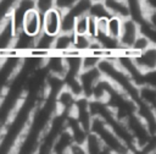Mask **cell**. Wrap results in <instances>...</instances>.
<instances>
[{"mask_svg":"<svg viewBox=\"0 0 156 154\" xmlns=\"http://www.w3.org/2000/svg\"><path fill=\"white\" fill-rule=\"evenodd\" d=\"M84 148L87 150V153L89 154H102V153H107L102 142L100 141V138L98 137V134H95L94 132L89 131L85 139H84Z\"/></svg>","mask_w":156,"mask_h":154,"instance_id":"ac0fdd59","label":"cell"},{"mask_svg":"<svg viewBox=\"0 0 156 154\" xmlns=\"http://www.w3.org/2000/svg\"><path fill=\"white\" fill-rule=\"evenodd\" d=\"M74 21H76V17H73L67 10L62 11V16H61V32L73 33Z\"/></svg>","mask_w":156,"mask_h":154,"instance_id":"484cf974","label":"cell"},{"mask_svg":"<svg viewBox=\"0 0 156 154\" xmlns=\"http://www.w3.org/2000/svg\"><path fill=\"white\" fill-rule=\"evenodd\" d=\"M72 143H73V138H72L69 131L67 128H65L55 138V141L52 143V147H51V153H55V154L68 153V149H69Z\"/></svg>","mask_w":156,"mask_h":154,"instance_id":"9a60e30c","label":"cell"},{"mask_svg":"<svg viewBox=\"0 0 156 154\" xmlns=\"http://www.w3.org/2000/svg\"><path fill=\"white\" fill-rule=\"evenodd\" d=\"M72 44H73V33L60 32L54 38L52 51L63 55V54H66L67 51H69L72 49Z\"/></svg>","mask_w":156,"mask_h":154,"instance_id":"2e32d148","label":"cell"},{"mask_svg":"<svg viewBox=\"0 0 156 154\" xmlns=\"http://www.w3.org/2000/svg\"><path fill=\"white\" fill-rule=\"evenodd\" d=\"M141 84H147L154 88H156V68L151 71L143 72V78H141Z\"/></svg>","mask_w":156,"mask_h":154,"instance_id":"83f0119b","label":"cell"},{"mask_svg":"<svg viewBox=\"0 0 156 154\" xmlns=\"http://www.w3.org/2000/svg\"><path fill=\"white\" fill-rule=\"evenodd\" d=\"M16 33L17 31L9 13L0 23V56L1 57H4V54L13 46Z\"/></svg>","mask_w":156,"mask_h":154,"instance_id":"52a82bcc","label":"cell"},{"mask_svg":"<svg viewBox=\"0 0 156 154\" xmlns=\"http://www.w3.org/2000/svg\"><path fill=\"white\" fill-rule=\"evenodd\" d=\"M91 5V0H78L77 2H74L69 9H67V11L73 16V17H79L83 15H88L89 7Z\"/></svg>","mask_w":156,"mask_h":154,"instance_id":"603a6c76","label":"cell"},{"mask_svg":"<svg viewBox=\"0 0 156 154\" xmlns=\"http://www.w3.org/2000/svg\"><path fill=\"white\" fill-rule=\"evenodd\" d=\"M152 43H151V40L145 35V34H143V33H139V35L135 38V40L133 42V44H132V46H130V49L128 50L132 55H134V54H136V53H140V51H143V50H145L149 45H151Z\"/></svg>","mask_w":156,"mask_h":154,"instance_id":"cb8c5ba5","label":"cell"},{"mask_svg":"<svg viewBox=\"0 0 156 154\" xmlns=\"http://www.w3.org/2000/svg\"><path fill=\"white\" fill-rule=\"evenodd\" d=\"M101 73L99 71L98 67L94 68H88V70H82L80 73L78 75V79L82 87V95L87 97V98H91V93H93V88L95 86V83L101 78Z\"/></svg>","mask_w":156,"mask_h":154,"instance_id":"30bf717a","label":"cell"},{"mask_svg":"<svg viewBox=\"0 0 156 154\" xmlns=\"http://www.w3.org/2000/svg\"><path fill=\"white\" fill-rule=\"evenodd\" d=\"M98 68L101 76L108 79L117 89L127 94L135 103L139 100V87L115 62L113 57H102L98 65Z\"/></svg>","mask_w":156,"mask_h":154,"instance_id":"6da1fadb","label":"cell"},{"mask_svg":"<svg viewBox=\"0 0 156 154\" xmlns=\"http://www.w3.org/2000/svg\"><path fill=\"white\" fill-rule=\"evenodd\" d=\"M90 131L98 134L100 141L102 142L106 152L108 154H123V153H129L127 147L121 142V139L113 133V131L108 127V125L99 116H93L91 125H90Z\"/></svg>","mask_w":156,"mask_h":154,"instance_id":"7a4b0ae2","label":"cell"},{"mask_svg":"<svg viewBox=\"0 0 156 154\" xmlns=\"http://www.w3.org/2000/svg\"><path fill=\"white\" fill-rule=\"evenodd\" d=\"M44 67L48 73L56 75L63 77L66 73V64H65V56L62 54L51 51L44 61Z\"/></svg>","mask_w":156,"mask_h":154,"instance_id":"8fae6325","label":"cell"},{"mask_svg":"<svg viewBox=\"0 0 156 154\" xmlns=\"http://www.w3.org/2000/svg\"><path fill=\"white\" fill-rule=\"evenodd\" d=\"M133 60L136 67L141 72L151 71L156 68V45L151 44L145 50L133 55Z\"/></svg>","mask_w":156,"mask_h":154,"instance_id":"9c48e42d","label":"cell"},{"mask_svg":"<svg viewBox=\"0 0 156 154\" xmlns=\"http://www.w3.org/2000/svg\"><path fill=\"white\" fill-rule=\"evenodd\" d=\"M68 153L69 154H87V150L84 148V144L83 143H77V142H73L68 149Z\"/></svg>","mask_w":156,"mask_h":154,"instance_id":"4dcf8cb0","label":"cell"},{"mask_svg":"<svg viewBox=\"0 0 156 154\" xmlns=\"http://www.w3.org/2000/svg\"><path fill=\"white\" fill-rule=\"evenodd\" d=\"M78 0H55V7L60 9L61 11H65V10L69 9Z\"/></svg>","mask_w":156,"mask_h":154,"instance_id":"1f68e13d","label":"cell"},{"mask_svg":"<svg viewBox=\"0 0 156 154\" xmlns=\"http://www.w3.org/2000/svg\"><path fill=\"white\" fill-rule=\"evenodd\" d=\"M20 31L30 37H37L43 31V12H40L37 7L28 10L22 18Z\"/></svg>","mask_w":156,"mask_h":154,"instance_id":"5b68a950","label":"cell"},{"mask_svg":"<svg viewBox=\"0 0 156 154\" xmlns=\"http://www.w3.org/2000/svg\"><path fill=\"white\" fill-rule=\"evenodd\" d=\"M105 7L112 16H118L121 18L129 17V7L127 1L123 0H102Z\"/></svg>","mask_w":156,"mask_h":154,"instance_id":"e0dca14e","label":"cell"},{"mask_svg":"<svg viewBox=\"0 0 156 154\" xmlns=\"http://www.w3.org/2000/svg\"><path fill=\"white\" fill-rule=\"evenodd\" d=\"M123 121L133 137V141L136 147V152H141V149L145 147V144L147 143V141L151 137V133L149 132L145 122L136 114L129 115Z\"/></svg>","mask_w":156,"mask_h":154,"instance_id":"3957f363","label":"cell"},{"mask_svg":"<svg viewBox=\"0 0 156 154\" xmlns=\"http://www.w3.org/2000/svg\"><path fill=\"white\" fill-rule=\"evenodd\" d=\"M123 1H126V0H123Z\"/></svg>","mask_w":156,"mask_h":154,"instance_id":"836d02e7","label":"cell"},{"mask_svg":"<svg viewBox=\"0 0 156 154\" xmlns=\"http://www.w3.org/2000/svg\"><path fill=\"white\" fill-rule=\"evenodd\" d=\"M102 57L93 54V53H84L82 54V70H88V68H94L98 67L100 60Z\"/></svg>","mask_w":156,"mask_h":154,"instance_id":"d4e9b609","label":"cell"},{"mask_svg":"<svg viewBox=\"0 0 156 154\" xmlns=\"http://www.w3.org/2000/svg\"><path fill=\"white\" fill-rule=\"evenodd\" d=\"M91 1H102V0H91Z\"/></svg>","mask_w":156,"mask_h":154,"instance_id":"d6a6232c","label":"cell"},{"mask_svg":"<svg viewBox=\"0 0 156 154\" xmlns=\"http://www.w3.org/2000/svg\"><path fill=\"white\" fill-rule=\"evenodd\" d=\"M54 6H55V0H35V7L40 12H44Z\"/></svg>","mask_w":156,"mask_h":154,"instance_id":"f546056e","label":"cell"},{"mask_svg":"<svg viewBox=\"0 0 156 154\" xmlns=\"http://www.w3.org/2000/svg\"><path fill=\"white\" fill-rule=\"evenodd\" d=\"M33 7H35V0H17L16 4L13 5V7L11 9L10 17H11L12 23L17 32L21 28V23H22V18H23L24 13Z\"/></svg>","mask_w":156,"mask_h":154,"instance_id":"4fadbf2b","label":"cell"},{"mask_svg":"<svg viewBox=\"0 0 156 154\" xmlns=\"http://www.w3.org/2000/svg\"><path fill=\"white\" fill-rule=\"evenodd\" d=\"M54 38H55V35H50L41 31L34 39V48L46 50V51H52Z\"/></svg>","mask_w":156,"mask_h":154,"instance_id":"ffe728a7","label":"cell"},{"mask_svg":"<svg viewBox=\"0 0 156 154\" xmlns=\"http://www.w3.org/2000/svg\"><path fill=\"white\" fill-rule=\"evenodd\" d=\"M87 34L90 38H95L98 34V21L94 17L88 16V23H87Z\"/></svg>","mask_w":156,"mask_h":154,"instance_id":"f1b7e54d","label":"cell"},{"mask_svg":"<svg viewBox=\"0 0 156 154\" xmlns=\"http://www.w3.org/2000/svg\"><path fill=\"white\" fill-rule=\"evenodd\" d=\"M93 38H90L88 34H74L73 33V44L72 49L79 54H84L89 51L90 44Z\"/></svg>","mask_w":156,"mask_h":154,"instance_id":"d6986e66","label":"cell"},{"mask_svg":"<svg viewBox=\"0 0 156 154\" xmlns=\"http://www.w3.org/2000/svg\"><path fill=\"white\" fill-rule=\"evenodd\" d=\"M63 56H65V64H66V73L78 76L82 71V54L71 49L69 51L63 54Z\"/></svg>","mask_w":156,"mask_h":154,"instance_id":"5bb4252c","label":"cell"},{"mask_svg":"<svg viewBox=\"0 0 156 154\" xmlns=\"http://www.w3.org/2000/svg\"><path fill=\"white\" fill-rule=\"evenodd\" d=\"M122 20L123 18H121L118 16H112V15L107 18V21H106V33L110 37L118 39L121 27H122Z\"/></svg>","mask_w":156,"mask_h":154,"instance_id":"7402d4cb","label":"cell"},{"mask_svg":"<svg viewBox=\"0 0 156 154\" xmlns=\"http://www.w3.org/2000/svg\"><path fill=\"white\" fill-rule=\"evenodd\" d=\"M61 16L62 11L57 7H51L43 12V32L56 35L61 32Z\"/></svg>","mask_w":156,"mask_h":154,"instance_id":"ba28073f","label":"cell"},{"mask_svg":"<svg viewBox=\"0 0 156 154\" xmlns=\"http://www.w3.org/2000/svg\"><path fill=\"white\" fill-rule=\"evenodd\" d=\"M88 16L100 20V18H108L111 15L107 11V9L105 7L102 1H91V5L88 11Z\"/></svg>","mask_w":156,"mask_h":154,"instance_id":"44dd1931","label":"cell"},{"mask_svg":"<svg viewBox=\"0 0 156 154\" xmlns=\"http://www.w3.org/2000/svg\"><path fill=\"white\" fill-rule=\"evenodd\" d=\"M76 99H77V95L74 93H72L66 87L62 88L56 94V97H55V103H56L57 111L63 112L66 115L72 114L73 106H74V103H76Z\"/></svg>","mask_w":156,"mask_h":154,"instance_id":"7c38bea8","label":"cell"},{"mask_svg":"<svg viewBox=\"0 0 156 154\" xmlns=\"http://www.w3.org/2000/svg\"><path fill=\"white\" fill-rule=\"evenodd\" d=\"M140 33L139 23L132 17H126L122 20V27L118 35V44L123 51H128Z\"/></svg>","mask_w":156,"mask_h":154,"instance_id":"277c9868","label":"cell"},{"mask_svg":"<svg viewBox=\"0 0 156 154\" xmlns=\"http://www.w3.org/2000/svg\"><path fill=\"white\" fill-rule=\"evenodd\" d=\"M72 115L83 126V128H85L88 132L90 131L93 114L90 111V99L89 98H87L84 95L77 97L76 103H74V106H73Z\"/></svg>","mask_w":156,"mask_h":154,"instance_id":"8992f818","label":"cell"},{"mask_svg":"<svg viewBox=\"0 0 156 154\" xmlns=\"http://www.w3.org/2000/svg\"><path fill=\"white\" fill-rule=\"evenodd\" d=\"M87 23H88V15H83L76 18L73 33L74 34H87Z\"/></svg>","mask_w":156,"mask_h":154,"instance_id":"4316f807","label":"cell"}]
</instances>
